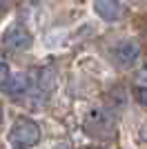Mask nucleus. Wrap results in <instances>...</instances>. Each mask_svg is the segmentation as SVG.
I'll return each instance as SVG.
<instances>
[{"instance_id":"obj_1","label":"nucleus","mask_w":147,"mask_h":149,"mask_svg":"<svg viewBox=\"0 0 147 149\" xmlns=\"http://www.w3.org/2000/svg\"><path fill=\"white\" fill-rule=\"evenodd\" d=\"M7 140L11 149H31L40 140V127L29 116H18L7 134Z\"/></svg>"},{"instance_id":"obj_2","label":"nucleus","mask_w":147,"mask_h":149,"mask_svg":"<svg viewBox=\"0 0 147 149\" xmlns=\"http://www.w3.org/2000/svg\"><path fill=\"white\" fill-rule=\"evenodd\" d=\"M2 45L9 51H24L31 47V31L22 25H11L2 36Z\"/></svg>"},{"instance_id":"obj_3","label":"nucleus","mask_w":147,"mask_h":149,"mask_svg":"<svg viewBox=\"0 0 147 149\" xmlns=\"http://www.w3.org/2000/svg\"><path fill=\"white\" fill-rule=\"evenodd\" d=\"M111 54H114V60H116L118 65L132 67V65L138 60V56H141V47H138V42H134V40H125V42H118L116 47L111 49Z\"/></svg>"},{"instance_id":"obj_4","label":"nucleus","mask_w":147,"mask_h":149,"mask_svg":"<svg viewBox=\"0 0 147 149\" xmlns=\"http://www.w3.org/2000/svg\"><path fill=\"white\" fill-rule=\"evenodd\" d=\"M94 9H96V13L105 22H114V20L120 18V13H123V7L118 2H111V0H96Z\"/></svg>"},{"instance_id":"obj_5","label":"nucleus","mask_w":147,"mask_h":149,"mask_svg":"<svg viewBox=\"0 0 147 149\" xmlns=\"http://www.w3.org/2000/svg\"><path fill=\"white\" fill-rule=\"evenodd\" d=\"M27 89H29V78H27V76H22V74H18V76H13V78H11L9 87H7V93L18 96V93L27 91Z\"/></svg>"},{"instance_id":"obj_6","label":"nucleus","mask_w":147,"mask_h":149,"mask_svg":"<svg viewBox=\"0 0 147 149\" xmlns=\"http://www.w3.org/2000/svg\"><path fill=\"white\" fill-rule=\"evenodd\" d=\"M11 69H9V65L7 62H0V89L2 91H7V87H9V82H11Z\"/></svg>"},{"instance_id":"obj_7","label":"nucleus","mask_w":147,"mask_h":149,"mask_svg":"<svg viewBox=\"0 0 147 149\" xmlns=\"http://www.w3.org/2000/svg\"><path fill=\"white\" fill-rule=\"evenodd\" d=\"M138 100H141L143 105H147V87H143L141 91H138Z\"/></svg>"},{"instance_id":"obj_8","label":"nucleus","mask_w":147,"mask_h":149,"mask_svg":"<svg viewBox=\"0 0 147 149\" xmlns=\"http://www.w3.org/2000/svg\"><path fill=\"white\" fill-rule=\"evenodd\" d=\"M138 80H141V82H147V65L138 71Z\"/></svg>"},{"instance_id":"obj_9","label":"nucleus","mask_w":147,"mask_h":149,"mask_svg":"<svg viewBox=\"0 0 147 149\" xmlns=\"http://www.w3.org/2000/svg\"><path fill=\"white\" fill-rule=\"evenodd\" d=\"M0 125H2V107H0Z\"/></svg>"},{"instance_id":"obj_10","label":"nucleus","mask_w":147,"mask_h":149,"mask_svg":"<svg viewBox=\"0 0 147 149\" xmlns=\"http://www.w3.org/2000/svg\"><path fill=\"white\" fill-rule=\"evenodd\" d=\"M58 149H67V147H58Z\"/></svg>"}]
</instances>
